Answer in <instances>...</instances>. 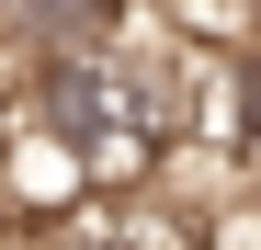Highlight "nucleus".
<instances>
[{"label": "nucleus", "mask_w": 261, "mask_h": 250, "mask_svg": "<svg viewBox=\"0 0 261 250\" xmlns=\"http://www.w3.org/2000/svg\"><path fill=\"white\" fill-rule=\"evenodd\" d=\"M137 0H0V34L34 57V46H68V34H114Z\"/></svg>", "instance_id": "nucleus-1"}, {"label": "nucleus", "mask_w": 261, "mask_h": 250, "mask_svg": "<svg viewBox=\"0 0 261 250\" xmlns=\"http://www.w3.org/2000/svg\"><path fill=\"white\" fill-rule=\"evenodd\" d=\"M250 23H261V0H250Z\"/></svg>", "instance_id": "nucleus-2"}]
</instances>
